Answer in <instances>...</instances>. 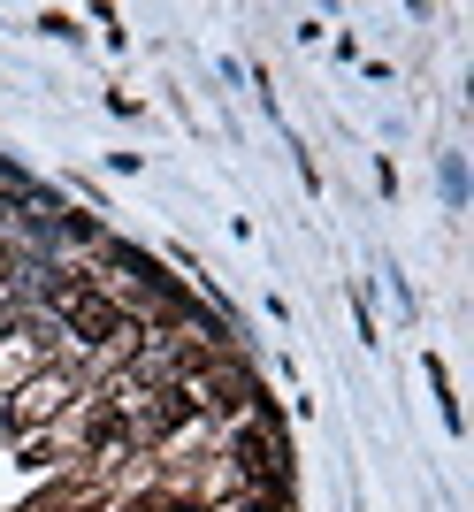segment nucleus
<instances>
[{"mask_svg":"<svg viewBox=\"0 0 474 512\" xmlns=\"http://www.w3.org/2000/svg\"><path fill=\"white\" fill-rule=\"evenodd\" d=\"M62 314H69V329L85 344H108V337H130L123 321H115V306L100 299V291H62Z\"/></svg>","mask_w":474,"mask_h":512,"instance_id":"nucleus-1","label":"nucleus"}]
</instances>
